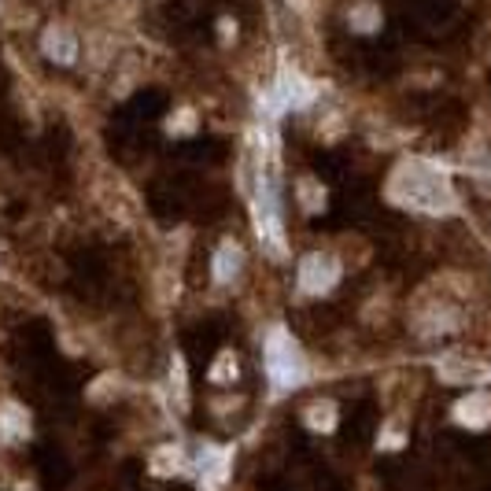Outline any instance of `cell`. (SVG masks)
<instances>
[{
	"label": "cell",
	"mask_w": 491,
	"mask_h": 491,
	"mask_svg": "<svg viewBox=\"0 0 491 491\" xmlns=\"http://www.w3.org/2000/svg\"><path fill=\"white\" fill-rule=\"evenodd\" d=\"M214 281L218 285H229L240 270H244V252H240V244H233V240H226L222 248H218V255H214Z\"/></svg>",
	"instance_id": "obj_8"
},
{
	"label": "cell",
	"mask_w": 491,
	"mask_h": 491,
	"mask_svg": "<svg viewBox=\"0 0 491 491\" xmlns=\"http://www.w3.org/2000/svg\"><path fill=\"white\" fill-rule=\"evenodd\" d=\"M262 358H266V374H270V384H274V388L288 391V388L303 384V377H307V358L296 348V340L288 336V329H281V326L270 329Z\"/></svg>",
	"instance_id": "obj_2"
},
{
	"label": "cell",
	"mask_w": 491,
	"mask_h": 491,
	"mask_svg": "<svg viewBox=\"0 0 491 491\" xmlns=\"http://www.w3.org/2000/svg\"><path fill=\"white\" fill-rule=\"evenodd\" d=\"M351 30H358V34H370V30H377L381 27V8L377 4H370V0H362V4H355L351 8Z\"/></svg>",
	"instance_id": "obj_11"
},
{
	"label": "cell",
	"mask_w": 491,
	"mask_h": 491,
	"mask_svg": "<svg viewBox=\"0 0 491 491\" xmlns=\"http://www.w3.org/2000/svg\"><path fill=\"white\" fill-rule=\"evenodd\" d=\"M41 48H44V56L56 60V63H75L78 60V41L70 37V30H63V27H48L44 37H41Z\"/></svg>",
	"instance_id": "obj_6"
},
{
	"label": "cell",
	"mask_w": 491,
	"mask_h": 491,
	"mask_svg": "<svg viewBox=\"0 0 491 491\" xmlns=\"http://www.w3.org/2000/svg\"><path fill=\"white\" fill-rule=\"evenodd\" d=\"M259 233L274 244L278 252H285V229H281V207H278V192L274 181H259Z\"/></svg>",
	"instance_id": "obj_4"
},
{
	"label": "cell",
	"mask_w": 491,
	"mask_h": 491,
	"mask_svg": "<svg viewBox=\"0 0 491 491\" xmlns=\"http://www.w3.org/2000/svg\"><path fill=\"white\" fill-rule=\"evenodd\" d=\"M340 281V262L326 252H310L300 259V288L307 296H326Z\"/></svg>",
	"instance_id": "obj_3"
},
{
	"label": "cell",
	"mask_w": 491,
	"mask_h": 491,
	"mask_svg": "<svg viewBox=\"0 0 491 491\" xmlns=\"http://www.w3.org/2000/svg\"><path fill=\"white\" fill-rule=\"evenodd\" d=\"M274 101H278L281 108H303V104L310 101V85H307L300 75H285V78L278 82Z\"/></svg>",
	"instance_id": "obj_9"
},
{
	"label": "cell",
	"mask_w": 491,
	"mask_h": 491,
	"mask_svg": "<svg viewBox=\"0 0 491 491\" xmlns=\"http://www.w3.org/2000/svg\"><path fill=\"white\" fill-rule=\"evenodd\" d=\"M211 381H218V384L237 381V355L233 351H222V355L211 362Z\"/></svg>",
	"instance_id": "obj_12"
},
{
	"label": "cell",
	"mask_w": 491,
	"mask_h": 491,
	"mask_svg": "<svg viewBox=\"0 0 491 491\" xmlns=\"http://www.w3.org/2000/svg\"><path fill=\"white\" fill-rule=\"evenodd\" d=\"M300 204H303L307 211H318V207L326 204V189L318 185L314 178H303V181H300Z\"/></svg>",
	"instance_id": "obj_13"
},
{
	"label": "cell",
	"mask_w": 491,
	"mask_h": 491,
	"mask_svg": "<svg viewBox=\"0 0 491 491\" xmlns=\"http://www.w3.org/2000/svg\"><path fill=\"white\" fill-rule=\"evenodd\" d=\"M192 130V111H181V118H170V133H181Z\"/></svg>",
	"instance_id": "obj_14"
},
{
	"label": "cell",
	"mask_w": 491,
	"mask_h": 491,
	"mask_svg": "<svg viewBox=\"0 0 491 491\" xmlns=\"http://www.w3.org/2000/svg\"><path fill=\"white\" fill-rule=\"evenodd\" d=\"M303 422H307V429H310V432H333V429H336V422H340L336 403H329V399H322V403H310V406L303 410Z\"/></svg>",
	"instance_id": "obj_10"
},
{
	"label": "cell",
	"mask_w": 491,
	"mask_h": 491,
	"mask_svg": "<svg viewBox=\"0 0 491 491\" xmlns=\"http://www.w3.org/2000/svg\"><path fill=\"white\" fill-rule=\"evenodd\" d=\"M0 432H4V439H27L30 436V410L15 399H8L0 406Z\"/></svg>",
	"instance_id": "obj_7"
},
{
	"label": "cell",
	"mask_w": 491,
	"mask_h": 491,
	"mask_svg": "<svg viewBox=\"0 0 491 491\" xmlns=\"http://www.w3.org/2000/svg\"><path fill=\"white\" fill-rule=\"evenodd\" d=\"M388 196L391 204L425 211V214H447L455 211V189L429 163H399L396 174L388 178Z\"/></svg>",
	"instance_id": "obj_1"
},
{
	"label": "cell",
	"mask_w": 491,
	"mask_h": 491,
	"mask_svg": "<svg viewBox=\"0 0 491 491\" xmlns=\"http://www.w3.org/2000/svg\"><path fill=\"white\" fill-rule=\"evenodd\" d=\"M455 422L462 429H484L491 425V396L484 391H473V396H465L455 403Z\"/></svg>",
	"instance_id": "obj_5"
}]
</instances>
